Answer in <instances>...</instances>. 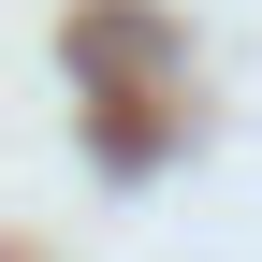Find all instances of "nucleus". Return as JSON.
<instances>
[]
</instances>
